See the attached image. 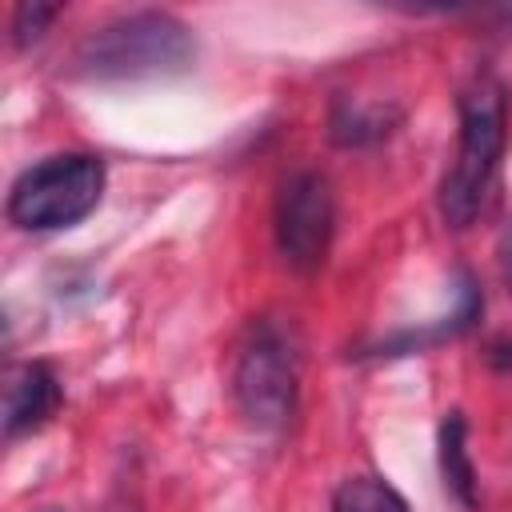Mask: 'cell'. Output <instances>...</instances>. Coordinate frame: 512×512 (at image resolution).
Segmentation results:
<instances>
[{
  "label": "cell",
  "instance_id": "1",
  "mask_svg": "<svg viewBox=\"0 0 512 512\" xmlns=\"http://www.w3.org/2000/svg\"><path fill=\"white\" fill-rule=\"evenodd\" d=\"M456 116V156L440 180L436 204L448 228H468L488 208L508 148V84L496 72H476L456 96Z\"/></svg>",
  "mask_w": 512,
  "mask_h": 512
},
{
  "label": "cell",
  "instance_id": "2",
  "mask_svg": "<svg viewBox=\"0 0 512 512\" xmlns=\"http://www.w3.org/2000/svg\"><path fill=\"white\" fill-rule=\"evenodd\" d=\"M192 56H196L192 28L172 12L144 8L92 28L76 44L72 68L88 80H136V76L184 72Z\"/></svg>",
  "mask_w": 512,
  "mask_h": 512
},
{
  "label": "cell",
  "instance_id": "3",
  "mask_svg": "<svg viewBox=\"0 0 512 512\" xmlns=\"http://www.w3.org/2000/svg\"><path fill=\"white\" fill-rule=\"evenodd\" d=\"M232 404L256 432H280L296 416L300 400V356L284 324L256 316L236 340L232 356Z\"/></svg>",
  "mask_w": 512,
  "mask_h": 512
},
{
  "label": "cell",
  "instance_id": "4",
  "mask_svg": "<svg viewBox=\"0 0 512 512\" xmlns=\"http://www.w3.org/2000/svg\"><path fill=\"white\" fill-rule=\"evenodd\" d=\"M104 196V160L92 152H56L28 164L8 188V220L24 232H60L96 212Z\"/></svg>",
  "mask_w": 512,
  "mask_h": 512
},
{
  "label": "cell",
  "instance_id": "5",
  "mask_svg": "<svg viewBox=\"0 0 512 512\" xmlns=\"http://www.w3.org/2000/svg\"><path fill=\"white\" fill-rule=\"evenodd\" d=\"M272 232H276L280 260L296 276H316L324 268L332 232H336V200H332V184L324 172L300 168L280 184Z\"/></svg>",
  "mask_w": 512,
  "mask_h": 512
},
{
  "label": "cell",
  "instance_id": "6",
  "mask_svg": "<svg viewBox=\"0 0 512 512\" xmlns=\"http://www.w3.org/2000/svg\"><path fill=\"white\" fill-rule=\"evenodd\" d=\"M60 408V380L44 360H16L4 368V436L36 432Z\"/></svg>",
  "mask_w": 512,
  "mask_h": 512
},
{
  "label": "cell",
  "instance_id": "7",
  "mask_svg": "<svg viewBox=\"0 0 512 512\" xmlns=\"http://www.w3.org/2000/svg\"><path fill=\"white\" fill-rule=\"evenodd\" d=\"M436 464H440L444 492L464 512H476L480 508V480H476V464H472V452H468L464 412H444V420L436 428Z\"/></svg>",
  "mask_w": 512,
  "mask_h": 512
},
{
  "label": "cell",
  "instance_id": "8",
  "mask_svg": "<svg viewBox=\"0 0 512 512\" xmlns=\"http://www.w3.org/2000/svg\"><path fill=\"white\" fill-rule=\"evenodd\" d=\"M328 512H412L396 484L384 476H348L336 484Z\"/></svg>",
  "mask_w": 512,
  "mask_h": 512
},
{
  "label": "cell",
  "instance_id": "9",
  "mask_svg": "<svg viewBox=\"0 0 512 512\" xmlns=\"http://www.w3.org/2000/svg\"><path fill=\"white\" fill-rule=\"evenodd\" d=\"M396 120H400V116L388 112V108L336 104V108H332V140L344 144V148H360V144H372V140L388 136Z\"/></svg>",
  "mask_w": 512,
  "mask_h": 512
},
{
  "label": "cell",
  "instance_id": "10",
  "mask_svg": "<svg viewBox=\"0 0 512 512\" xmlns=\"http://www.w3.org/2000/svg\"><path fill=\"white\" fill-rule=\"evenodd\" d=\"M56 16H60V4H36V0H32V4H28V0L16 4V8H12V24H8V28H12V44H16V48H32V44L48 32V24H52Z\"/></svg>",
  "mask_w": 512,
  "mask_h": 512
}]
</instances>
